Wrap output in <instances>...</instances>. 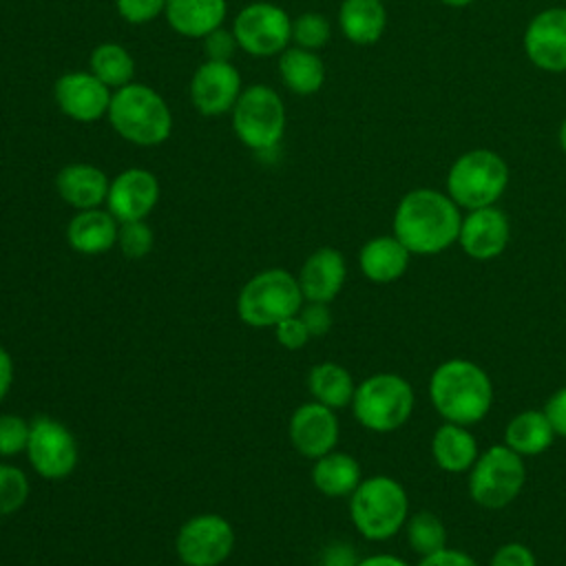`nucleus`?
I'll list each match as a JSON object with an SVG mask.
<instances>
[{
    "label": "nucleus",
    "instance_id": "nucleus-21",
    "mask_svg": "<svg viewBox=\"0 0 566 566\" xmlns=\"http://www.w3.org/2000/svg\"><path fill=\"white\" fill-rule=\"evenodd\" d=\"M119 221L102 208L77 210L66 226V241L73 252L97 256L117 245Z\"/></svg>",
    "mask_w": 566,
    "mask_h": 566
},
{
    "label": "nucleus",
    "instance_id": "nucleus-15",
    "mask_svg": "<svg viewBox=\"0 0 566 566\" xmlns=\"http://www.w3.org/2000/svg\"><path fill=\"white\" fill-rule=\"evenodd\" d=\"M241 91V75L232 62L206 60L190 77V102L206 117L230 113Z\"/></svg>",
    "mask_w": 566,
    "mask_h": 566
},
{
    "label": "nucleus",
    "instance_id": "nucleus-23",
    "mask_svg": "<svg viewBox=\"0 0 566 566\" xmlns=\"http://www.w3.org/2000/svg\"><path fill=\"white\" fill-rule=\"evenodd\" d=\"M170 29L190 40H203L210 31L223 27L228 15L226 0H168L164 11Z\"/></svg>",
    "mask_w": 566,
    "mask_h": 566
},
{
    "label": "nucleus",
    "instance_id": "nucleus-34",
    "mask_svg": "<svg viewBox=\"0 0 566 566\" xmlns=\"http://www.w3.org/2000/svg\"><path fill=\"white\" fill-rule=\"evenodd\" d=\"M153 245H155V234H153V228L146 223V219L119 223L117 248L126 259L139 261L148 256Z\"/></svg>",
    "mask_w": 566,
    "mask_h": 566
},
{
    "label": "nucleus",
    "instance_id": "nucleus-7",
    "mask_svg": "<svg viewBox=\"0 0 566 566\" xmlns=\"http://www.w3.org/2000/svg\"><path fill=\"white\" fill-rule=\"evenodd\" d=\"M303 303L296 276L285 268H268L245 281L237 296V314L245 325L265 329L298 314Z\"/></svg>",
    "mask_w": 566,
    "mask_h": 566
},
{
    "label": "nucleus",
    "instance_id": "nucleus-33",
    "mask_svg": "<svg viewBox=\"0 0 566 566\" xmlns=\"http://www.w3.org/2000/svg\"><path fill=\"white\" fill-rule=\"evenodd\" d=\"M329 38H332V24L318 11H305L292 20L294 46H301L307 51H318L329 42Z\"/></svg>",
    "mask_w": 566,
    "mask_h": 566
},
{
    "label": "nucleus",
    "instance_id": "nucleus-10",
    "mask_svg": "<svg viewBox=\"0 0 566 566\" xmlns=\"http://www.w3.org/2000/svg\"><path fill=\"white\" fill-rule=\"evenodd\" d=\"M232 33L241 51L252 57H272L283 53L292 42V18L274 2L245 4L234 22Z\"/></svg>",
    "mask_w": 566,
    "mask_h": 566
},
{
    "label": "nucleus",
    "instance_id": "nucleus-26",
    "mask_svg": "<svg viewBox=\"0 0 566 566\" xmlns=\"http://www.w3.org/2000/svg\"><path fill=\"white\" fill-rule=\"evenodd\" d=\"M363 480L360 464L345 451H329L314 460L312 484L327 497H349Z\"/></svg>",
    "mask_w": 566,
    "mask_h": 566
},
{
    "label": "nucleus",
    "instance_id": "nucleus-38",
    "mask_svg": "<svg viewBox=\"0 0 566 566\" xmlns=\"http://www.w3.org/2000/svg\"><path fill=\"white\" fill-rule=\"evenodd\" d=\"M239 49L237 38L232 33V29H214L203 38V51L208 60H217V62H230L234 51Z\"/></svg>",
    "mask_w": 566,
    "mask_h": 566
},
{
    "label": "nucleus",
    "instance_id": "nucleus-1",
    "mask_svg": "<svg viewBox=\"0 0 566 566\" xmlns=\"http://www.w3.org/2000/svg\"><path fill=\"white\" fill-rule=\"evenodd\" d=\"M462 223L460 206L438 188L405 192L394 210L391 234L411 252L433 256L458 243Z\"/></svg>",
    "mask_w": 566,
    "mask_h": 566
},
{
    "label": "nucleus",
    "instance_id": "nucleus-4",
    "mask_svg": "<svg viewBox=\"0 0 566 566\" xmlns=\"http://www.w3.org/2000/svg\"><path fill=\"white\" fill-rule=\"evenodd\" d=\"M349 520L369 542L391 539L409 520L407 489L389 475L363 478L349 495Z\"/></svg>",
    "mask_w": 566,
    "mask_h": 566
},
{
    "label": "nucleus",
    "instance_id": "nucleus-3",
    "mask_svg": "<svg viewBox=\"0 0 566 566\" xmlns=\"http://www.w3.org/2000/svg\"><path fill=\"white\" fill-rule=\"evenodd\" d=\"M111 128L135 146H161L172 133V113L166 99L142 82L113 91L108 106Z\"/></svg>",
    "mask_w": 566,
    "mask_h": 566
},
{
    "label": "nucleus",
    "instance_id": "nucleus-46",
    "mask_svg": "<svg viewBox=\"0 0 566 566\" xmlns=\"http://www.w3.org/2000/svg\"><path fill=\"white\" fill-rule=\"evenodd\" d=\"M557 144H559V148L566 153V117L562 119V124H559V128H557Z\"/></svg>",
    "mask_w": 566,
    "mask_h": 566
},
{
    "label": "nucleus",
    "instance_id": "nucleus-29",
    "mask_svg": "<svg viewBox=\"0 0 566 566\" xmlns=\"http://www.w3.org/2000/svg\"><path fill=\"white\" fill-rule=\"evenodd\" d=\"M307 389L316 402L327 405L329 409L336 411L352 405L356 382L343 365L334 360H323L310 369Z\"/></svg>",
    "mask_w": 566,
    "mask_h": 566
},
{
    "label": "nucleus",
    "instance_id": "nucleus-9",
    "mask_svg": "<svg viewBox=\"0 0 566 566\" xmlns=\"http://www.w3.org/2000/svg\"><path fill=\"white\" fill-rule=\"evenodd\" d=\"M467 475L471 500L486 511H500L522 493L526 467L524 458L502 442L480 451Z\"/></svg>",
    "mask_w": 566,
    "mask_h": 566
},
{
    "label": "nucleus",
    "instance_id": "nucleus-6",
    "mask_svg": "<svg viewBox=\"0 0 566 566\" xmlns=\"http://www.w3.org/2000/svg\"><path fill=\"white\" fill-rule=\"evenodd\" d=\"M504 157L491 148H473L453 159L447 172V195L460 210L495 206L509 186Z\"/></svg>",
    "mask_w": 566,
    "mask_h": 566
},
{
    "label": "nucleus",
    "instance_id": "nucleus-36",
    "mask_svg": "<svg viewBox=\"0 0 566 566\" xmlns=\"http://www.w3.org/2000/svg\"><path fill=\"white\" fill-rule=\"evenodd\" d=\"M168 0H115L117 13L128 24H148L166 11Z\"/></svg>",
    "mask_w": 566,
    "mask_h": 566
},
{
    "label": "nucleus",
    "instance_id": "nucleus-19",
    "mask_svg": "<svg viewBox=\"0 0 566 566\" xmlns=\"http://www.w3.org/2000/svg\"><path fill=\"white\" fill-rule=\"evenodd\" d=\"M347 279V263L340 250L318 248L301 265L296 281L305 301L312 303H332Z\"/></svg>",
    "mask_w": 566,
    "mask_h": 566
},
{
    "label": "nucleus",
    "instance_id": "nucleus-47",
    "mask_svg": "<svg viewBox=\"0 0 566 566\" xmlns=\"http://www.w3.org/2000/svg\"><path fill=\"white\" fill-rule=\"evenodd\" d=\"M438 2H442L444 7H451V9H462V7L473 4L475 0H438Z\"/></svg>",
    "mask_w": 566,
    "mask_h": 566
},
{
    "label": "nucleus",
    "instance_id": "nucleus-24",
    "mask_svg": "<svg viewBox=\"0 0 566 566\" xmlns=\"http://www.w3.org/2000/svg\"><path fill=\"white\" fill-rule=\"evenodd\" d=\"M431 455L444 473H469L480 455V447L469 427L442 422L431 438Z\"/></svg>",
    "mask_w": 566,
    "mask_h": 566
},
{
    "label": "nucleus",
    "instance_id": "nucleus-22",
    "mask_svg": "<svg viewBox=\"0 0 566 566\" xmlns=\"http://www.w3.org/2000/svg\"><path fill=\"white\" fill-rule=\"evenodd\" d=\"M409 261L411 252L394 234L371 237L358 252V268L363 276L380 285L398 281L407 272Z\"/></svg>",
    "mask_w": 566,
    "mask_h": 566
},
{
    "label": "nucleus",
    "instance_id": "nucleus-31",
    "mask_svg": "<svg viewBox=\"0 0 566 566\" xmlns=\"http://www.w3.org/2000/svg\"><path fill=\"white\" fill-rule=\"evenodd\" d=\"M405 535L409 548L420 557L447 546V528L442 520L431 511H418L411 515L405 524Z\"/></svg>",
    "mask_w": 566,
    "mask_h": 566
},
{
    "label": "nucleus",
    "instance_id": "nucleus-32",
    "mask_svg": "<svg viewBox=\"0 0 566 566\" xmlns=\"http://www.w3.org/2000/svg\"><path fill=\"white\" fill-rule=\"evenodd\" d=\"M31 493V484L27 473L15 467L0 462V515L18 513Z\"/></svg>",
    "mask_w": 566,
    "mask_h": 566
},
{
    "label": "nucleus",
    "instance_id": "nucleus-30",
    "mask_svg": "<svg viewBox=\"0 0 566 566\" xmlns=\"http://www.w3.org/2000/svg\"><path fill=\"white\" fill-rule=\"evenodd\" d=\"M88 71L111 91H117L133 82L135 60L126 46L117 42H102L88 55Z\"/></svg>",
    "mask_w": 566,
    "mask_h": 566
},
{
    "label": "nucleus",
    "instance_id": "nucleus-12",
    "mask_svg": "<svg viewBox=\"0 0 566 566\" xmlns=\"http://www.w3.org/2000/svg\"><path fill=\"white\" fill-rule=\"evenodd\" d=\"M234 528L219 513L188 517L175 537V551L184 566H221L234 551Z\"/></svg>",
    "mask_w": 566,
    "mask_h": 566
},
{
    "label": "nucleus",
    "instance_id": "nucleus-44",
    "mask_svg": "<svg viewBox=\"0 0 566 566\" xmlns=\"http://www.w3.org/2000/svg\"><path fill=\"white\" fill-rule=\"evenodd\" d=\"M13 376H15L13 358H11V354L0 345V402L9 396V391H11V387H13Z\"/></svg>",
    "mask_w": 566,
    "mask_h": 566
},
{
    "label": "nucleus",
    "instance_id": "nucleus-5",
    "mask_svg": "<svg viewBox=\"0 0 566 566\" xmlns=\"http://www.w3.org/2000/svg\"><path fill=\"white\" fill-rule=\"evenodd\" d=\"M416 394L411 382L394 371H378L356 385L352 413L360 427L374 433L400 429L413 413Z\"/></svg>",
    "mask_w": 566,
    "mask_h": 566
},
{
    "label": "nucleus",
    "instance_id": "nucleus-25",
    "mask_svg": "<svg viewBox=\"0 0 566 566\" xmlns=\"http://www.w3.org/2000/svg\"><path fill=\"white\" fill-rule=\"evenodd\" d=\"M338 29L352 44H376L387 29L382 0H343L338 7Z\"/></svg>",
    "mask_w": 566,
    "mask_h": 566
},
{
    "label": "nucleus",
    "instance_id": "nucleus-16",
    "mask_svg": "<svg viewBox=\"0 0 566 566\" xmlns=\"http://www.w3.org/2000/svg\"><path fill=\"white\" fill-rule=\"evenodd\" d=\"M340 424L327 405H321L316 400L298 405L287 424V436L292 447L307 460H316L338 444Z\"/></svg>",
    "mask_w": 566,
    "mask_h": 566
},
{
    "label": "nucleus",
    "instance_id": "nucleus-11",
    "mask_svg": "<svg viewBox=\"0 0 566 566\" xmlns=\"http://www.w3.org/2000/svg\"><path fill=\"white\" fill-rule=\"evenodd\" d=\"M27 458L40 478L64 480L80 462V447L64 422L40 413L31 420Z\"/></svg>",
    "mask_w": 566,
    "mask_h": 566
},
{
    "label": "nucleus",
    "instance_id": "nucleus-37",
    "mask_svg": "<svg viewBox=\"0 0 566 566\" xmlns=\"http://www.w3.org/2000/svg\"><path fill=\"white\" fill-rule=\"evenodd\" d=\"M274 336H276L279 345L285 347V349H290V352L303 349V347L310 343V338H312L298 314L287 316V318H283L281 323H276V325H274Z\"/></svg>",
    "mask_w": 566,
    "mask_h": 566
},
{
    "label": "nucleus",
    "instance_id": "nucleus-13",
    "mask_svg": "<svg viewBox=\"0 0 566 566\" xmlns=\"http://www.w3.org/2000/svg\"><path fill=\"white\" fill-rule=\"evenodd\" d=\"M522 46L533 66L546 73H566V7L535 13L522 35Z\"/></svg>",
    "mask_w": 566,
    "mask_h": 566
},
{
    "label": "nucleus",
    "instance_id": "nucleus-43",
    "mask_svg": "<svg viewBox=\"0 0 566 566\" xmlns=\"http://www.w3.org/2000/svg\"><path fill=\"white\" fill-rule=\"evenodd\" d=\"M544 413L555 431V436L566 438V387L557 389L544 405Z\"/></svg>",
    "mask_w": 566,
    "mask_h": 566
},
{
    "label": "nucleus",
    "instance_id": "nucleus-2",
    "mask_svg": "<svg viewBox=\"0 0 566 566\" xmlns=\"http://www.w3.org/2000/svg\"><path fill=\"white\" fill-rule=\"evenodd\" d=\"M491 376L469 358L442 360L429 378V400L444 422L478 424L493 407Z\"/></svg>",
    "mask_w": 566,
    "mask_h": 566
},
{
    "label": "nucleus",
    "instance_id": "nucleus-45",
    "mask_svg": "<svg viewBox=\"0 0 566 566\" xmlns=\"http://www.w3.org/2000/svg\"><path fill=\"white\" fill-rule=\"evenodd\" d=\"M356 566H409L402 557L391 555V553H376V555H367L360 557Z\"/></svg>",
    "mask_w": 566,
    "mask_h": 566
},
{
    "label": "nucleus",
    "instance_id": "nucleus-17",
    "mask_svg": "<svg viewBox=\"0 0 566 566\" xmlns=\"http://www.w3.org/2000/svg\"><path fill=\"white\" fill-rule=\"evenodd\" d=\"M511 241V221L497 206L467 210L462 214L458 243L473 261L497 259Z\"/></svg>",
    "mask_w": 566,
    "mask_h": 566
},
{
    "label": "nucleus",
    "instance_id": "nucleus-20",
    "mask_svg": "<svg viewBox=\"0 0 566 566\" xmlns=\"http://www.w3.org/2000/svg\"><path fill=\"white\" fill-rule=\"evenodd\" d=\"M111 179L106 172L86 161H73L62 166L55 175V190L64 203L75 210L99 208L106 203Z\"/></svg>",
    "mask_w": 566,
    "mask_h": 566
},
{
    "label": "nucleus",
    "instance_id": "nucleus-8",
    "mask_svg": "<svg viewBox=\"0 0 566 566\" xmlns=\"http://www.w3.org/2000/svg\"><path fill=\"white\" fill-rule=\"evenodd\" d=\"M285 119L283 99L268 84L245 86L230 111L237 139L254 153H268L279 146L285 133Z\"/></svg>",
    "mask_w": 566,
    "mask_h": 566
},
{
    "label": "nucleus",
    "instance_id": "nucleus-39",
    "mask_svg": "<svg viewBox=\"0 0 566 566\" xmlns=\"http://www.w3.org/2000/svg\"><path fill=\"white\" fill-rule=\"evenodd\" d=\"M298 316L303 321V325L307 327L310 336L312 338H318V336H325L329 329H332V312H329V303H312V301H305L303 307L298 310Z\"/></svg>",
    "mask_w": 566,
    "mask_h": 566
},
{
    "label": "nucleus",
    "instance_id": "nucleus-41",
    "mask_svg": "<svg viewBox=\"0 0 566 566\" xmlns=\"http://www.w3.org/2000/svg\"><path fill=\"white\" fill-rule=\"evenodd\" d=\"M418 566H480V564L469 553H464L460 548L444 546V548H440V551H436L431 555L420 557Z\"/></svg>",
    "mask_w": 566,
    "mask_h": 566
},
{
    "label": "nucleus",
    "instance_id": "nucleus-14",
    "mask_svg": "<svg viewBox=\"0 0 566 566\" xmlns=\"http://www.w3.org/2000/svg\"><path fill=\"white\" fill-rule=\"evenodd\" d=\"M113 91L91 71L62 73L53 84V99L60 113L80 124L106 117Z\"/></svg>",
    "mask_w": 566,
    "mask_h": 566
},
{
    "label": "nucleus",
    "instance_id": "nucleus-18",
    "mask_svg": "<svg viewBox=\"0 0 566 566\" xmlns=\"http://www.w3.org/2000/svg\"><path fill=\"white\" fill-rule=\"evenodd\" d=\"M159 181L146 168H126L108 184L106 210L119 221L146 219L159 201Z\"/></svg>",
    "mask_w": 566,
    "mask_h": 566
},
{
    "label": "nucleus",
    "instance_id": "nucleus-42",
    "mask_svg": "<svg viewBox=\"0 0 566 566\" xmlns=\"http://www.w3.org/2000/svg\"><path fill=\"white\" fill-rule=\"evenodd\" d=\"M358 555L347 542H332L321 551L318 566H356Z\"/></svg>",
    "mask_w": 566,
    "mask_h": 566
},
{
    "label": "nucleus",
    "instance_id": "nucleus-27",
    "mask_svg": "<svg viewBox=\"0 0 566 566\" xmlns=\"http://www.w3.org/2000/svg\"><path fill=\"white\" fill-rule=\"evenodd\" d=\"M555 438L557 436L544 409H524L515 413L504 427V444L522 458H533L544 453Z\"/></svg>",
    "mask_w": 566,
    "mask_h": 566
},
{
    "label": "nucleus",
    "instance_id": "nucleus-40",
    "mask_svg": "<svg viewBox=\"0 0 566 566\" xmlns=\"http://www.w3.org/2000/svg\"><path fill=\"white\" fill-rule=\"evenodd\" d=\"M489 566H537L535 553L522 542H506L495 548Z\"/></svg>",
    "mask_w": 566,
    "mask_h": 566
},
{
    "label": "nucleus",
    "instance_id": "nucleus-35",
    "mask_svg": "<svg viewBox=\"0 0 566 566\" xmlns=\"http://www.w3.org/2000/svg\"><path fill=\"white\" fill-rule=\"evenodd\" d=\"M31 420L18 413H0V458H15L27 451Z\"/></svg>",
    "mask_w": 566,
    "mask_h": 566
},
{
    "label": "nucleus",
    "instance_id": "nucleus-28",
    "mask_svg": "<svg viewBox=\"0 0 566 566\" xmlns=\"http://www.w3.org/2000/svg\"><path fill=\"white\" fill-rule=\"evenodd\" d=\"M279 75L287 91L294 95H314L325 84V62L316 51L287 46L279 53Z\"/></svg>",
    "mask_w": 566,
    "mask_h": 566
}]
</instances>
